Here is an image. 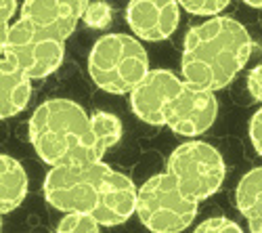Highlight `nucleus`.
<instances>
[{
  "mask_svg": "<svg viewBox=\"0 0 262 233\" xmlns=\"http://www.w3.org/2000/svg\"><path fill=\"white\" fill-rule=\"evenodd\" d=\"M55 233H101V225L89 215H63Z\"/></svg>",
  "mask_w": 262,
  "mask_h": 233,
  "instance_id": "dca6fc26",
  "label": "nucleus"
},
{
  "mask_svg": "<svg viewBox=\"0 0 262 233\" xmlns=\"http://www.w3.org/2000/svg\"><path fill=\"white\" fill-rule=\"evenodd\" d=\"M193 233H244V229L227 217H212L200 223L193 229Z\"/></svg>",
  "mask_w": 262,
  "mask_h": 233,
  "instance_id": "a211bd4d",
  "label": "nucleus"
},
{
  "mask_svg": "<svg viewBox=\"0 0 262 233\" xmlns=\"http://www.w3.org/2000/svg\"><path fill=\"white\" fill-rule=\"evenodd\" d=\"M112 7L107 3H84L82 7V21L91 30H107L112 26Z\"/></svg>",
  "mask_w": 262,
  "mask_h": 233,
  "instance_id": "2eb2a0df",
  "label": "nucleus"
},
{
  "mask_svg": "<svg viewBox=\"0 0 262 233\" xmlns=\"http://www.w3.org/2000/svg\"><path fill=\"white\" fill-rule=\"evenodd\" d=\"M166 173L189 200L200 204L221 189L227 177V164L214 145L187 141L170 154Z\"/></svg>",
  "mask_w": 262,
  "mask_h": 233,
  "instance_id": "0eeeda50",
  "label": "nucleus"
},
{
  "mask_svg": "<svg viewBox=\"0 0 262 233\" xmlns=\"http://www.w3.org/2000/svg\"><path fill=\"white\" fill-rule=\"evenodd\" d=\"M28 173L13 156H0V213L11 215L24 204L28 196Z\"/></svg>",
  "mask_w": 262,
  "mask_h": 233,
  "instance_id": "f8f14e48",
  "label": "nucleus"
},
{
  "mask_svg": "<svg viewBox=\"0 0 262 233\" xmlns=\"http://www.w3.org/2000/svg\"><path fill=\"white\" fill-rule=\"evenodd\" d=\"M183 87L185 80H181L174 72L151 70L145 80L130 93V110L149 126H166V108L179 97Z\"/></svg>",
  "mask_w": 262,
  "mask_h": 233,
  "instance_id": "1a4fd4ad",
  "label": "nucleus"
},
{
  "mask_svg": "<svg viewBox=\"0 0 262 233\" xmlns=\"http://www.w3.org/2000/svg\"><path fill=\"white\" fill-rule=\"evenodd\" d=\"M181 9L198 17H221V13L229 7V0H181Z\"/></svg>",
  "mask_w": 262,
  "mask_h": 233,
  "instance_id": "f3484780",
  "label": "nucleus"
},
{
  "mask_svg": "<svg viewBox=\"0 0 262 233\" xmlns=\"http://www.w3.org/2000/svg\"><path fill=\"white\" fill-rule=\"evenodd\" d=\"M17 9H19V3H15V0H3V3H0V40L9 34V30L13 26L11 19Z\"/></svg>",
  "mask_w": 262,
  "mask_h": 233,
  "instance_id": "aec40b11",
  "label": "nucleus"
},
{
  "mask_svg": "<svg viewBox=\"0 0 262 233\" xmlns=\"http://www.w3.org/2000/svg\"><path fill=\"white\" fill-rule=\"evenodd\" d=\"M235 206L248 221L250 233H262V166L248 171L237 183Z\"/></svg>",
  "mask_w": 262,
  "mask_h": 233,
  "instance_id": "ddd939ff",
  "label": "nucleus"
},
{
  "mask_svg": "<svg viewBox=\"0 0 262 233\" xmlns=\"http://www.w3.org/2000/svg\"><path fill=\"white\" fill-rule=\"evenodd\" d=\"M137 217L151 233H183L198 217V202L189 200L168 173H160L141 185Z\"/></svg>",
  "mask_w": 262,
  "mask_h": 233,
  "instance_id": "423d86ee",
  "label": "nucleus"
},
{
  "mask_svg": "<svg viewBox=\"0 0 262 233\" xmlns=\"http://www.w3.org/2000/svg\"><path fill=\"white\" fill-rule=\"evenodd\" d=\"M28 137L36 156L51 168L101 162L95 154L91 116L72 99H47L34 110Z\"/></svg>",
  "mask_w": 262,
  "mask_h": 233,
  "instance_id": "20e7f679",
  "label": "nucleus"
},
{
  "mask_svg": "<svg viewBox=\"0 0 262 233\" xmlns=\"http://www.w3.org/2000/svg\"><path fill=\"white\" fill-rule=\"evenodd\" d=\"M218 116V99L210 91H202L189 87L185 82L183 91L174 99L164 114L166 126L181 137H200L212 124L216 122Z\"/></svg>",
  "mask_w": 262,
  "mask_h": 233,
  "instance_id": "6e6552de",
  "label": "nucleus"
},
{
  "mask_svg": "<svg viewBox=\"0 0 262 233\" xmlns=\"http://www.w3.org/2000/svg\"><path fill=\"white\" fill-rule=\"evenodd\" d=\"M248 7H252V9H262V3H246Z\"/></svg>",
  "mask_w": 262,
  "mask_h": 233,
  "instance_id": "4be33fe9",
  "label": "nucleus"
},
{
  "mask_svg": "<svg viewBox=\"0 0 262 233\" xmlns=\"http://www.w3.org/2000/svg\"><path fill=\"white\" fill-rule=\"evenodd\" d=\"M248 133H250V141H252V145H254L256 154L262 158V108L250 118Z\"/></svg>",
  "mask_w": 262,
  "mask_h": 233,
  "instance_id": "6ab92c4d",
  "label": "nucleus"
},
{
  "mask_svg": "<svg viewBox=\"0 0 262 233\" xmlns=\"http://www.w3.org/2000/svg\"><path fill=\"white\" fill-rule=\"evenodd\" d=\"M42 192L59 213L89 215L101 227H118L137 215L139 189L133 179L103 160L51 168Z\"/></svg>",
  "mask_w": 262,
  "mask_h": 233,
  "instance_id": "f257e3e1",
  "label": "nucleus"
},
{
  "mask_svg": "<svg viewBox=\"0 0 262 233\" xmlns=\"http://www.w3.org/2000/svg\"><path fill=\"white\" fill-rule=\"evenodd\" d=\"M91 124H93L97 160H103V156L122 141V135H124L122 120L112 112H95L91 114Z\"/></svg>",
  "mask_w": 262,
  "mask_h": 233,
  "instance_id": "4468645a",
  "label": "nucleus"
},
{
  "mask_svg": "<svg viewBox=\"0 0 262 233\" xmlns=\"http://www.w3.org/2000/svg\"><path fill=\"white\" fill-rule=\"evenodd\" d=\"M248 91L256 101L262 103V63H258L256 68L250 70V74H248Z\"/></svg>",
  "mask_w": 262,
  "mask_h": 233,
  "instance_id": "412c9836",
  "label": "nucleus"
},
{
  "mask_svg": "<svg viewBox=\"0 0 262 233\" xmlns=\"http://www.w3.org/2000/svg\"><path fill=\"white\" fill-rule=\"evenodd\" d=\"M149 72V55L130 34H105L91 49L89 76L109 95H130Z\"/></svg>",
  "mask_w": 262,
  "mask_h": 233,
  "instance_id": "39448f33",
  "label": "nucleus"
},
{
  "mask_svg": "<svg viewBox=\"0 0 262 233\" xmlns=\"http://www.w3.org/2000/svg\"><path fill=\"white\" fill-rule=\"evenodd\" d=\"M254 42L244 24L221 15L189 28L183 40L181 72L189 87L216 93L246 68Z\"/></svg>",
  "mask_w": 262,
  "mask_h": 233,
  "instance_id": "7ed1b4c3",
  "label": "nucleus"
},
{
  "mask_svg": "<svg viewBox=\"0 0 262 233\" xmlns=\"http://www.w3.org/2000/svg\"><path fill=\"white\" fill-rule=\"evenodd\" d=\"M126 24L139 40H168L181 24V5L177 0H133L126 5Z\"/></svg>",
  "mask_w": 262,
  "mask_h": 233,
  "instance_id": "9d476101",
  "label": "nucleus"
},
{
  "mask_svg": "<svg viewBox=\"0 0 262 233\" xmlns=\"http://www.w3.org/2000/svg\"><path fill=\"white\" fill-rule=\"evenodd\" d=\"M80 0H26L21 15L0 40L3 57L15 61L32 80L59 70L68 40L82 21Z\"/></svg>",
  "mask_w": 262,
  "mask_h": 233,
  "instance_id": "f03ea898",
  "label": "nucleus"
},
{
  "mask_svg": "<svg viewBox=\"0 0 262 233\" xmlns=\"http://www.w3.org/2000/svg\"><path fill=\"white\" fill-rule=\"evenodd\" d=\"M32 99V78L15 61L0 57V118H15Z\"/></svg>",
  "mask_w": 262,
  "mask_h": 233,
  "instance_id": "9b49d317",
  "label": "nucleus"
}]
</instances>
